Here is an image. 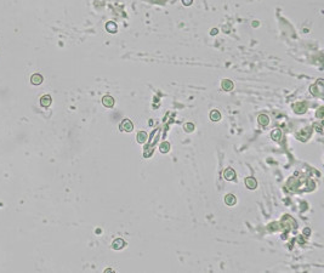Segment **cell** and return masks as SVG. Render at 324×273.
<instances>
[{
  "mask_svg": "<svg viewBox=\"0 0 324 273\" xmlns=\"http://www.w3.org/2000/svg\"><path fill=\"white\" fill-rule=\"evenodd\" d=\"M132 129H134V126H132V123H131L129 119H125V120H123V123H121V125H120V130H123V131H126V132H130V131H132Z\"/></svg>",
  "mask_w": 324,
  "mask_h": 273,
  "instance_id": "6da1fadb",
  "label": "cell"
},
{
  "mask_svg": "<svg viewBox=\"0 0 324 273\" xmlns=\"http://www.w3.org/2000/svg\"><path fill=\"white\" fill-rule=\"evenodd\" d=\"M223 177H225L227 181H232V180H234V177H235V171H234L232 168H227V169L225 170V173H223Z\"/></svg>",
  "mask_w": 324,
  "mask_h": 273,
  "instance_id": "7a4b0ae2",
  "label": "cell"
},
{
  "mask_svg": "<svg viewBox=\"0 0 324 273\" xmlns=\"http://www.w3.org/2000/svg\"><path fill=\"white\" fill-rule=\"evenodd\" d=\"M245 184L249 189H255L256 186H257V181L254 179V177H246L245 179Z\"/></svg>",
  "mask_w": 324,
  "mask_h": 273,
  "instance_id": "3957f363",
  "label": "cell"
},
{
  "mask_svg": "<svg viewBox=\"0 0 324 273\" xmlns=\"http://www.w3.org/2000/svg\"><path fill=\"white\" fill-rule=\"evenodd\" d=\"M102 103H103V106H105V107L110 108V107L114 104V100H113V97H112V96L106 95V96L102 98Z\"/></svg>",
  "mask_w": 324,
  "mask_h": 273,
  "instance_id": "277c9868",
  "label": "cell"
},
{
  "mask_svg": "<svg viewBox=\"0 0 324 273\" xmlns=\"http://www.w3.org/2000/svg\"><path fill=\"white\" fill-rule=\"evenodd\" d=\"M30 83L33 85H40L43 83V77L40 74H33L30 78Z\"/></svg>",
  "mask_w": 324,
  "mask_h": 273,
  "instance_id": "5b68a950",
  "label": "cell"
},
{
  "mask_svg": "<svg viewBox=\"0 0 324 273\" xmlns=\"http://www.w3.org/2000/svg\"><path fill=\"white\" fill-rule=\"evenodd\" d=\"M112 247H113V249H115V250H120L121 248L125 247V242H124L123 239H115V240L113 242Z\"/></svg>",
  "mask_w": 324,
  "mask_h": 273,
  "instance_id": "8992f818",
  "label": "cell"
},
{
  "mask_svg": "<svg viewBox=\"0 0 324 273\" xmlns=\"http://www.w3.org/2000/svg\"><path fill=\"white\" fill-rule=\"evenodd\" d=\"M235 201H237V199H235V197H234L233 194H227V195L225 197V203H226L227 205H229V206L234 205Z\"/></svg>",
  "mask_w": 324,
  "mask_h": 273,
  "instance_id": "52a82bcc",
  "label": "cell"
},
{
  "mask_svg": "<svg viewBox=\"0 0 324 273\" xmlns=\"http://www.w3.org/2000/svg\"><path fill=\"white\" fill-rule=\"evenodd\" d=\"M40 104H41L43 107H49V106L51 104V97H50L49 95L43 96V97L40 98Z\"/></svg>",
  "mask_w": 324,
  "mask_h": 273,
  "instance_id": "ba28073f",
  "label": "cell"
},
{
  "mask_svg": "<svg viewBox=\"0 0 324 273\" xmlns=\"http://www.w3.org/2000/svg\"><path fill=\"white\" fill-rule=\"evenodd\" d=\"M146 140H147V134H146L145 131H141V132L137 134V142L143 143Z\"/></svg>",
  "mask_w": 324,
  "mask_h": 273,
  "instance_id": "9c48e42d",
  "label": "cell"
},
{
  "mask_svg": "<svg viewBox=\"0 0 324 273\" xmlns=\"http://www.w3.org/2000/svg\"><path fill=\"white\" fill-rule=\"evenodd\" d=\"M159 151H160L162 153H166V152H169V151H170V145H169L168 142H163V143L159 146Z\"/></svg>",
  "mask_w": 324,
  "mask_h": 273,
  "instance_id": "30bf717a",
  "label": "cell"
},
{
  "mask_svg": "<svg viewBox=\"0 0 324 273\" xmlns=\"http://www.w3.org/2000/svg\"><path fill=\"white\" fill-rule=\"evenodd\" d=\"M222 88L225 90H232L233 89V83L231 80H223L222 82Z\"/></svg>",
  "mask_w": 324,
  "mask_h": 273,
  "instance_id": "8fae6325",
  "label": "cell"
},
{
  "mask_svg": "<svg viewBox=\"0 0 324 273\" xmlns=\"http://www.w3.org/2000/svg\"><path fill=\"white\" fill-rule=\"evenodd\" d=\"M210 119H211L213 121H217V120H220V119H221V114H220V112H217V110H213V112L210 113Z\"/></svg>",
  "mask_w": 324,
  "mask_h": 273,
  "instance_id": "7c38bea8",
  "label": "cell"
},
{
  "mask_svg": "<svg viewBox=\"0 0 324 273\" xmlns=\"http://www.w3.org/2000/svg\"><path fill=\"white\" fill-rule=\"evenodd\" d=\"M280 136H282V132H280L279 129H276V130L272 131V138H273V140L279 141V140H280Z\"/></svg>",
  "mask_w": 324,
  "mask_h": 273,
  "instance_id": "4fadbf2b",
  "label": "cell"
},
{
  "mask_svg": "<svg viewBox=\"0 0 324 273\" xmlns=\"http://www.w3.org/2000/svg\"><path fill=\"white\" fill-rule=\"evenodd\" d=\"M106 27H107L108 32H112V33H115L117 32V24L114 22H108Z\"/></svg>",
  "mask_w": 324,
  "mask_h": 273,
  "instance_id": "5bb4252c",
  "label": "cell"
},
{
  "mask_svg": "<svg viewBox=\"0 0 324 273\" xmlns=\"http://www.w3.org/2000/svg\"><path fill=\"white\" fill-rule=\"evenodd\" d=\"M259 123H260L261 125H267V124H268V117L265 115V114H261V115L259 117Z\"/></svg>",
  "mask_w": 324,
  "mask_h": 273,
  "instance_id": "9a60e30c",
  "label": "cell"
},
{
  "mask_svg": "<svg viewBox=\"0 0 324 273\" xmlns=\"http://www.w3.org/2000/svg\"><path fill=\"white\" fill-rule=\"evenodd\" d=\"M185 130H186V131H193V130H194L193 124H191V123H190V124H186V125H185Z\"/></svg>",
  "mask_w": 324,
  "mask_h": 273,
  "instance_id": "2e32d148",
  "label": "cell"
},
{
  "mask_svg": "<svg viewBox=\"0 0 324 273\" xmlns=\"http://www.w3.org/2000/svg\"><path fill=\"white\" fill-rule=\"evenodd\" d=\"M191 2H192V0H183V4L185 5H190Z\"/></svg>",
  "mask_w": 324,
  "mask_h": 273,
  "instance_id": "e0dca14e",
  "label": "cell"
}]
</instances>
